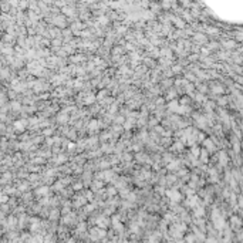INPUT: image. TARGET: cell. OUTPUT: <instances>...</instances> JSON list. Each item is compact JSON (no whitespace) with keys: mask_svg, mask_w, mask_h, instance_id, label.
I'll return each mask as SVG.
<instances>
[{"mask_svg":"<svg viewBox=\"0 0 243 243\" xmlns=\"http://www.w3.org/2000/svg\"><path fill=\"white\" fill-rule=\"evenodd\" d=\"M212 219H213V223L217 229H222L223 226H225V219L222 217V215H220V212L217 210V209H215V210L212 212Z\"/></svg>","mask_w":243,"mask_h":243,"instance_id":"cell-1","label":"cell"},{"mask_svg":"<svg viewBox=\"0 0 243 243\" xmlns=\"http://www.w3.org/2000/svg\"><path fill=\"white\" fill-rule=\"evenodd\" d=\"M166 196L171 199V202L172 203H176V202H179L181 199H182V195L179 193V191H178L176 188H172V189H169L168 192H166Z\"/></svg>","mask_w":243,"mask_h":243,"instance_id":"cell-2","label":"cell"},{"mask_svg":"<svg viewBox=\"0 0 243 243\" xmlns=\"http://www.w3.org/2000/svg\"><path fill=\"white\" fill-rule=\"evenodd\" d=\"M186 205H188L189 208L196 209L198 206H199V198H198V196H189L188 200H186Z\"/></svg>","mask_w":243,"mask_h":243,"instance_id":"cell-3","label":"cell"},{"mask_svg":"<svg viewBox=\"0 0 243 243\" xmlns=\"http://www.w3.org/2000/svg\"><path fill=\"white\" fill-rule=\"evenodd\" d=\"M95 222L98 223V226H100V228H107V226H108V223H109V220L107 219L105 216H100L97 220H95Z\"/></svg>","mask_w":243,"mask_h":243,"instance_id":"cell-4","label":"cell"},{"mask_svg":"<svg viewBox=\"0 0 243 243\" xmlns=\"http://www.w3.org/2000/svg\"><path fill=\"white\" fill-rule=\"evenodd\" d=\"M179 108H181V107L178 105V101L172 100L171 103H169V109H171V111H175V112H178V111H179Z\"/></svg>","mask_w":243,"mask_h":243,"instance_id":"cell-5","label":"cell"},{"mask_svg":"<svg viewBox=\"0 0 243 243\" xmlns=\"http://www.w3.org/2000/svg\"><path fill=\"white\" fill-rule=\"evenodd\" d=\"M24 127H26V121H16L14 122V128L17 131H23Z\"/></svg>","mask_w":243,"mask_h":243,"instance_id":"cell-6","label":"cell"},{"mask_svg":"<svg viewBox=\"0 0 243 243\" xmlns=\"http://www.w3.org/2000/svg\"><path fill=\"white\" fill-rule=\"evenodd\" d=\"M196 121H198V125L200 127V128H203V127L206 125V120H205V117H200V115H196Z\"/></svg>","mask_w":243,"mask_h":243,"instance_id":"cell-7","label":"cell"},{"mask_svg":"<svg viewBox=\"0 0 243 243\" xmlns=\"http://www.w3.org/2000/svg\"><path fill=\"white\" fill-rule=\"evenodd\" d=\"M36 193L38 195V196H44V195H49V188L47 186H43V188L37 189V192Z\"/></svg>","mask_w":243,"mask_h":243,"instance_id":"cell-8","label":"cell"},{"mask_svg":"<svg viewBox=\"0 0 243 243\" xmlns=\"http://www.w3.org/2000/svg\"><path fill=\"white\" fill-rule=\"evenodd\" d=\"M87 202V198H77L74 202V205L77 206V208H80V206H84V203Z\"/></svg>","mask_w":243,"mask_h":243,"instance_id":"cell-9","label":"cell"},{"mask_svg":"<svg viewBox=\"0 0 243 243\" xmlns=\"http://www.w3.org/2000/svg\"><path fill=\"white\" fill-rule=\"evenodd\" d=\"M183 148V144L182 142H175L174 145H172V151H181V149Z\"/></svg>","mask_w":243,"mask_h":243,"instance_id":"cell-10","label":"cell"},{"mask_svg":"<svg viewBox=\"0 0 243 243\" xmlns=\"http://www.w3.org/2000/svg\"><path fill=\"white\" fill-rule=\"evenodd\" d=\"M54 21H56V24H58L60 27H64V26H66V20H64L63 17H56Z\"/></svg>","mask_w":243,"mask_h":243,"instance_id":"cell-11","label":"cell"},{"mask_svg":"<svg viewBox=\"0 0 243 243\" xmlns=\"http://www.w3.org/2000/svg\"><path fill=\"white\" fill-rule=\"evenodd\" d=\"M202 215H205V209H203V208H199V206H198V208L195 209V216L200 217Z\"/></svg>","mask_w":243,"mask_h":243,"instance_id":"cell-12","label":"cell"},{"mask_svg":"<svg viewBox=\"0 0 243 243\" xmlns=\"http://www.w3.org/2000/svg\"><path fill=\"white\" fill-rule=\"evenodd\" d=\"M98 124H100L98 121L92 120L91 122H90V127H88V128H90V131H94V129H97V128H98Z\"/></svg>","mask_w":243,"mask_h":243,"instance_id":"cell-13","label":"cell"},{"mask_svg":"<svg viewBox=\"0 0 243 243\" xmlns=\"http://www.w3.org/2000/svg\"><path fill=\"white\" fill-rule=\"evenodd\" d=\"M158 237H159V233H155V234H152V236L149 237L148 243H158Z\"/></svg>","mask_w":243,"mask_h":243,"instance_id":"cell-14","label":"cell"},{"mask_svg":"<svg viewBox=\"0 0 243 243\" xmlns=\"http://www.w3.org/2000/svg\"><path fill=\"white\" fill-rule=\"evenodd\" d=\"M200 161H202V162H208V152L206 151H200Z\"/></svg>","mask_w":243,"mask_h":243,"instance_id":"cell-15","label":"cell"},{"mask_svg":"<svg viewBox=\"0 0 243 243\" xmlns=\"http://www.w3.org/2000/svg\"><path fill=\"white\" fill-rule=\"evenodd\" d=\"M219 156H220V165H226V162H228V159H226V154L225 152H220Z\"/></svg>","mask_w":243,"mask_h":243,"instance_id":"cell-16","label":"cell"},{"mask_svg":"<svg viewBox=\"0 0 243 243\" xmlns=\"http://www.w3.org/2000/svg\"><path fill=\"white\" fill-rule=\"evenodd\" d=\"M203 145L208 146L209 151H213V149H215V146H213V144H212V141H210V139H206L205 142H203Z\"/></svg>","mask_w":243,"mask_h":243,"instance_id":"cell-17","label":"cell"},{"mask_svg":"<svg viewBox=\"0 0 243 243\" xmlns=\"http://www.w3.org/2000/svg\"><path fill=\"white\" fill-rule=\"evenodd\" d=\"M178 166H179V162H178V161H174V162H171V163L168 165V168L171 169V171H175Z\"/></svg>","mask_w":243,"mask_h":243,"instance_id":"cell-18","label":"cell"},{"mask_svg":"<svg viewBox=\"0 0 243 243\" xmlns=\"http://www.w3.org/2000/svg\"><path fill=\"white\" fill-rule=\"evenodd\" d=\"M135 121L134 120H128L127 122H124V128L125 129H129V128H132V124H134Z\"/></svg>","mask_w":243,"mask_h":243,"instance_id":"cell-19","label":"cell"},{"mask_svg":"<svg viewBox=\"0 0 243 243\" xmlns=\"http://www.w3.org/2000/svg\"><path fill=\"white\" fill-rule=\"evenodd\" d=\"M200 151H202V149H199L198 146H193V148H192V155H193V156H199Z\"/></svg>","mask_w":243,"mask_h":243,"instance_id":"cell-20","label":"cell"},{"mask_svg":"<svg viewBox=\"0 0 243 243\" xmlns=\"http://www.w3.org/2000/svg\"><path fill=\"white\" fill-rule=\"evenodd\" d=\"M73 216H74V215H71V213H68V215H66V217H64L63 219V222L64 223H70L73 220Z\"/></svg>","mask_w":243,"mask_h":243,"instance_id":"cell-21","label":"cell"},{"mask_svg":"<svg viewBox=\"0 0 243 243\" xmlns=\"http://www.w3.org/2000/svg\"><path fill=\"white\" fill-rule=\"evenodd\" d=\"M223 46H225L226 49H232V47L234 46V41H223Z\"/></svg>","mask_w":243,"mask_h":243,"instance_id":"cell-22","label":"cell"},{"mask_svg":"<svg viewBox=\"0 0 243 243\" xmlns=\"http://www.w3.org/2000/svg\"><path fill=\"white\" fill-rule=\"evenodd\" d=\"M174 219H175L174 213H166L165 215V222H168V220H174Z\"/></svg>","mask_w":243,"mask_h":243,"instance_id":"cell-23","label":"cell"},{"mask_svg":"<svg viewBox=\"0 0 243 243\" xmlns=\"http://www.w3.org/2000/svg\"><path fill=\"white\" fill-rule=\"evenodd\" d=\"M195 239H196V237H195V234H189V236L186 237V243H193Z\"/></svg>","mask_w":243,"mask_h":243,"instance_id":"cell-24","label":"cell"},{"mask_svg":"<svg viewBox=\"0 0 243 243\" xmlns=\"http://www.w3.org/2000/svg\"><path fill=\"white\" fill-rule=\"evenodd\" d=\"M56 162H57V163H61V162H64V161H66V156H64V155H60V156H58V158H56Z\"/></svg>","mask_w":243,"mask_h":243,"instance_id":"cell-25","label":"cell"},{"mask_svg":"<svg viewBox=\"0 0 243 243\" xmlns=\"http://www.w3.org/2000/svg\"><path fill=\"white\" fill-rule=\"evenodd\" d=\"M94 95H88V97L85 98V104H92V101H94Z\"/></svg>","mask_w":243,"mask_h":243,"instance_id":"cell-26","label":"cell"},{"mask_svg":"<svg viewBox=\"0 0 243 243\" xmlns=\"http://www.w3.org/2000/svg\"><path fill=\"white\" fill-rule=\"evenodd\" d=\"M85 230V223H80V225H78V229H77V232L78 233H80V232H84Z\"/></svg>","mask_w":243,"mask_h":243,"instance_id":"cell-27","label":"cell"},{"mask_svg":"<svg viewBox=\"0 0 243 243\" xmlns=\"http://www.w3.org/2000/svg\"><path fill=\"white\" fill-rule=\"evenodd\" d=\"M107 193H108V196H112V195L117 193V191H115V188H109L108 191H107Z\"/></svg>","mask_w":243,"mask_h":243,"instance_id":"cell-28","label":"cell"},{"mask_svg":"<svg viewBox=\"0 0 243 243\" xmlns=\"http://www.w3.org/2000/svg\"><path fill=\"white\" fill-rule=\"evenodd\" d=\"M64 13L68 14V16H73V14H74V10H73V9H67V7H66V9H64Z\"/></svg>","mask_w":243,"mask_h":243,"instance_id":"cell-29","label":"cell"},{"mask_svg":"<svg viewBox=\"0 0 243 243\" xmlns=\"http://www.w3.org/2000/svg\"><path fill=\"white\" fill-rule=\"evenodd\" d=\"M61 80H63V77H54V81H53V83H54V84H60Z\"/></svg>","mask_w":243,"mask_h":243,"instance_id":"cell-30","label":"cell"},{"mask_svg":"<svg viewBox=\"0 0 243 243\" xmlns=\"http://www.w3.org/2000/svg\"><path fill=\"white\" fill-rule=\"evenodd\" d=\"M57 217H58V212L53 210V212H51V219H57Z\"/></svg>","mask_w":243,"mask_h":243,"instance_id":"cell-31","label":"cell"},{"mask_svg":"<svg viewBox=\"0 0 243 243\" xmlns=\"http://www.w3.org/2000/svg\"><path fill=\"white\" fill-rule=\"evenodd\" d=\"M94 209V205H87L85 206V212H91Z\"/></svg>","mask_w":243,"mask_h":243,"instance_id":"cell-32","label":"cell"},{"mask_svg":"<svg viewBox=\"0 0 243 243\" xmlns=\"http://www.w3.org/2000/svg\"><path fill=\"white\" fill-rule=\"evenodd\" d=\"M213 91H215V92H222V87H219V85L216 87V85H215V87H213Z\"/></svg>","mask_w":243,"mask_h":243,"instance_id":"cell-33","label":"cell"},{"mask_svg":"<svg viewBox=\"0 0 243 243\" xmlns=\"http://www.w3.org/2000/svg\"><path fill=\"white\" fill-rule=\"evenodd\" d=\"M206 243H217V240L213 239V237H209V239L206 240Z\"/></svg>","mask_w":243,"mask_h":243,"instance_id":"cell-34","label":"cell"},{"mask_svg":"<svg viewBox=\"0 0 243 243\" xmlns=\"http://www.w3.org/2000/svg\"><path fill=\"white\" fill-rule=\"evenodd\" d=\"M12 107H13L14 109H19V108H20V105H19V104L16 103V101H14V103H12Z\"/></svg>","mask_w":243,"mask_h":243,"instance_id":"cell-35","label":"cell"},{"mask_svg":"<svg viewBox=\"0 0 243 243\" xmlns=\"http://www.w3.org/2000/svg\"><path fill=\"white\" fill-rule=\"evenodd\" d=\"M175 179H176V176H168V182L169 183H174Z\"/></svg>","mask_w":243,"mask_h":243,"instance_id":"cell-36","label":"cell"},{"mask_svg":"<svg viewBox=\"0 0 243 243\" xmlns=\"http://www.w3.org/2000/svg\"><path fill=\"white\" fill-rule=\"evenodd\" d=\"M163 158H165V161H168V162H169V161H171V162H172V156H171V155H168V154H166V155H165V156H163Z\"/></svg>","mask_w":243,"mask_h":243,"instance_id":"cell-37","label":"cell"},{"mask_svg":"<svg viewBox=\"0 0 243 243\" xmlns=\"http://www.w3.org/2000/svg\"><path fill=\"white\" fill-rule=\"evenodd\" d=\"M132 232H138V226L137 225H132V229H131Z\"/></svg>","mask_w":243,"mask_h":243,"instance_id":"cell-38","label":"cell"},{"mask_svg":"<svg viewBox=\"0 0 243 243\" xmlns=\"http://www.w3.org/2000/svg\"><path fill=\"white\" fill-rule=\"evenodd\" d=\"M81 186H83L81 183H75V185H74V189H81Z\"/></svg>","mask_w":243,"mask_h":243,"instance_id":"cell-39","label":"cell"},{"mask_svg":"<svg viewBox=\"0 0 243 243\" xmlns=\"http://www.w3.org/2000/svg\"><path fill=\"white\" fill-rule=\"evenodd\" d=\"M85 198H87V199H91V198H92V195H91V192H87V195H85Z\"/></svg>","mask_w":243,"mask_h":243,"instance_id":"cell-40","label":"cell"},{"mask_svg":"<svg viewBox=\"0 0 243 243\" xmlns=\"http://www.w3.org/2000/svg\"><path fill=\"white\" fill-rule=\"evenodd\" d=\"M43 243H53V242H51V237H47V239H46V240H44V242H43Z\"/></svg>","mask_w":243,"mask_h":243,"instance_id":"cell-41","label":"cell"},{"mask_svg":"<svg viewBox=\"0 0 243 243\" xmlns=\"http://www.w3.org/2000/svg\"><path fill=\"white\" fill-rule=\"evenodd\" d=\"M68 149H70V151H73V149H74V144H70V145H68Z\"/></svg>","mask_w":243,"mask_h":243,"instance_id":"cell-42","label":"cell"}]
</instances>
